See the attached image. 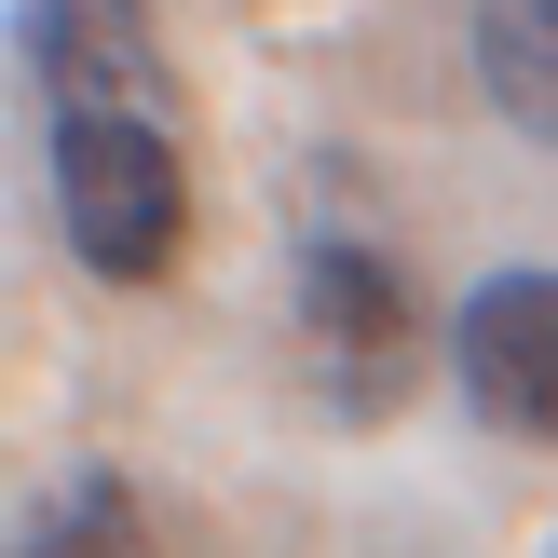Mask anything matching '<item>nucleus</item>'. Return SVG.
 Masks as SVG:
<instances>
[{
    "instance_id": "obj_1",
    "label": "nucleus",
    "mask_w": 558,
    "mask_h": 558,
    "mask_svg": "<svg viewBox=\"0 0 558 558\" xmlns=\"http://www.w3.org/2000/svg\"><path fill=\"white\" fill-rule=\"evenodd\" d=\"M41 178H54V232H69L82 272H109V287L178 272V232H191L178 123H150V109H41Z\"/></svg>"
},
{
    "instance_id": "obj_2",
    "label": "nucleus",
    "mask_w": 558,
    "mask_h": 558,
    "mask_svg": "<svg viewBox=\"0 0 558 558\" xmlns=\"http://www.w3.org/2000/svg\"><path fill=\"white\" fill-rule=\"evenodd\" d=\"M287 300H300V341H314V368H327L341 409H381L409 368H423V300H409V272L381 259V245L314 232L287 259Z\"/></svg>"
},
{
    "instance_id": "obj_3",
    "label": "nucleus",
    "mask_w": 558,
    "mask_h": 558,
    "mask_svg": "<svg viewBox=\"0 0 558 558\" xmlns=\"http://www.w3.org/2000/svg\"><path fill=\"white\" fill-rule=\"evenodd\" d=\"M14 69L41 109H150V123H178V69H163L150 0H14Z\"/></svg>"
},
{
    "instance_id": "obj_4",
    "label": "nucleus",
    "mask_w": 558,
    "mask_h": 558,
    "mask_svg": "<svg viewBox=\"0 0 558 558\" xmlns=\"http://www.w3.org/2000/svg\"><path fill=\"white\" fill-rule=\"evenodd\" d=\"M450 381L490 436L558 450V272H490L450 314Z\"/></svg>"
},
{
    "instance_id": "obj_5",
    "label": "nucleus",
    "mask_w": 558,
    "mask_h": 558,
    "mask_svg": "<svg viewBox=\"0 0 558 558\" xmlns=\"http://www.w3.org/2000/svg\"><path fill=\"white\" fill-rule=\"evenodd\" d=\"M477 96L558 150V0H477Z\"/></svg>"
},
{
    "instance_id": "obj_6",
    "label": "nucleus",
    "mask_w": 558,
    "mask_h": 558,
    "mask_svg": "<svg viewBox=\"0 0 558 558\" xmlns=\"http://www.w3.org/2000/svg\"><path fill=\"white\" fill-rule=\"evenodd\" d=\"M14 558H150V505H136L109 463H82V477H54L41 505H27Z\"/></svg>"
}]
</instances>
